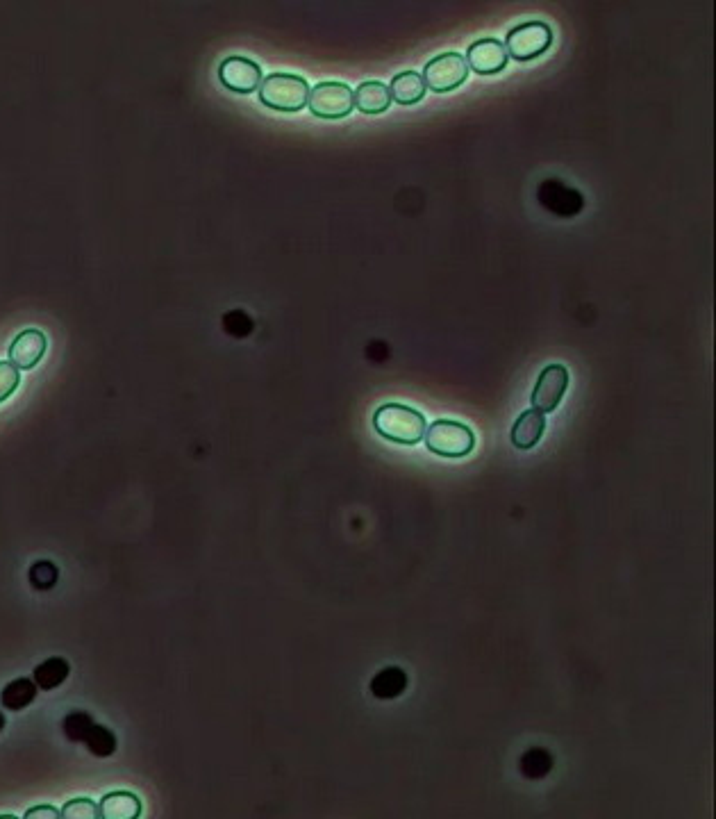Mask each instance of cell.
I'll return each instance as SVG.
<instances>
[{
    "label": "cell",
    "mask_w": 716,
    "mask_h": 819,
    "mask_svg": "<svg viewBox=\"0 0 716 819\" xmlns=\"http://www.w3.org/2000/svg\"><path fill=\"white\" fill-rule=\"evenodd\" d=\"M373 428H376V433L382 440L401 446H414L423 440L428 424L426 417L419 410L410 408V405L385 403L373 415Z\"/></svg>",
    "instance_id": "obj_1"
},
{
    "label": "cell",
    "mask_w": 716,
    "mask_h": 819,
    "mask_svg": "<svg viewBox=\"0 0 716 819\" xmlns=\"http://www.w3.org/2000/svg\"><path fill=\"white\" fill-rule=\"evenodd\" d=\"M260 103L269 110L294 114L301 112L310 98V85L296 73H271L260 85Z\"/></svg>",
    "instance_id": "obj_2"
},
{
    "label": "cell",
    "mask_w": 716,
    "mask_h": 819,
    "mask_svg": "<svg viewBox=\"0 0 716 819\" xmlns=\"http://www.w3.org/2000/svg\"><path fill=\"white\" fill-rule=\"evenodd\" d=\"M426 446L430 453L441 455V458H464L476 446V435L473 428L453 419H439L426 428Z\"/></svg>",
    "instance_id": "obj_3"
},
{
    "label": "cell",
    "mask_w": 716,
    "mask_h": 819,
    "mask_svg": "<svg viewBox=\"0 0 716 819\" xmlns=\"http://www.w3.org/2000/svg\"><path fill=\"white\" fill-rule=\"evenodd\" d=\"M553 46V30L544 21H528L514 26L505 37L507 57L516 62H532L546 55Z\"/></svg>",
    "instance_id": "obj_4"
},
{
    "label": "cell",
    "mask_w": 716,
    "mask_h": 819,
    "mask_svg": "<svg viewBox=\"0 0 716 819\" xmlns=\"http://www.w3.org/2000/svg\"><path fill=\"white\" fill-rule=\"evenodd\" d=\"M307 107H310L316 119H346L355 110L353 89L346 82H319L314 89H310Z\"/></svg>",
    "instance_id": "obj_5"
},
{
    "label": "cell",
    "mask_w": 716,
    "mask_h": 819,
    "mask_svg": "<svg viewBox=\"0 0 716 819\" xmlns=\"http://www.w3.org/2000/svg\"><path fill=\"white\" fill-rule=\"evenodd\" d=\"M421 78L426 82V89H432L435 94H448L469 78V64L460 53H441L426 64Z\"/></svg>",
    "instance_id": "obj_6"
},
{
    "label": "cell",
    "mask_w": 716,
    "mask_h": 819,
    "mask_svg": "<svg viewBox=\"0 0 716 819\" xmlns=\"http://www.w3.org/2000/svg\"><path fill=\"white\" fill-rule=\"evenodd\" d=\"M566 390H569V369L564 364H548L532 390V408L539 410L541 415H548V412L557 410Z\"/></svg>",
    "instance_id": "obj_7"
},
{
    "label": "cell",
    "mask_w": 716,
    "mask_h": 819,
    "mask_svg": "<svg viewBox=\"0 0 716 819\" xmlns=\"http://www.w3.org/2000/svg\"><path fill=\"white\" fill-rule=\"evenodd\" d=\"M219 80L223 87L235 91V94L248 96L262 85V66L248 60V57L232 55L219 64Z\"/></svg>",
    "instance_id": "obj_8"
},
{
    "label": "cell",
    "mask_w": 716,
    "mask_h": 819,
    "mask_svg": "<svg viewBox=\"0 0 716 819\" xmlns=\"http://www.w3.org/2000/svg\"><path fill=\"white\" fill-rule=\"evenodd\" d=\"M464 60L478 76H496V73L505 71L510 57H507L505 44H501L498 39H480L469 46Z\"/></svg>",
    "instance_id": "obj_9"
},
{
    "label": "cell",
    "mask_w": 716,
    "mask_h": 819,
    "mask_svg": "<svg viewBox=\"0 0 716 819\" xmlns=\"http://www.w3.org/2000/svg\"><path fill=\"white\" fill-rule=\"evenodd\" d=\"M48 349V339L37 328H28L14 337V342L10 344V362L16 369H35L41 362V358L46 355Z\"/></svg>",
    "instance_id": "obj_10"
},
{
    "label": "cell",
    "mask_w": 716,
    "mask_h": 819,
    "mask_svg": "<svg viewBox=\"0 0 716 819\" xmlns=\"http://www.w3.org/2000/svg\"><path fill=\"white\" fill-rule=\"evenodd\" d=\"M544 430H546V415H541V412L535 408L521 412V417L514 421L512 433H510L512 444L521 451L535 449L537 442L541 440V435H544Z\"/></svg>",
    "instance_id": "obj_11"
},
{
    "label": "cell",
    "mask_w": 716,
    "mask_h": 819,
    "mask_svg": "<svg viewBox=\"0 0 716 819\" xmlns=\"http://www.w3.org/2000/svg\"><path fill=\"white\" fill-rule=\"evenodd\" d=\"M353 101H355L357 110H360L362 114H371L373 117V114H382L389 110L391 94L385 82L369 80V82H362V85L353 91Z\"/></svg>",
    "instance_id": "obj_12"
},
{
    "label": "cell",
    "mask_w": 716,
    "mask_h": 819,
    "mask_svg": "<svg viewBox=\"0 0 716 819\" xmlns=\"http://www.w3.org/2000/svg\"><path fill=\"white\" fill-rule=\"evenodd\" d=\"M101 817L103 819H137L141 817V799L135 792L116 790L105 794L101 799Z\"/></svg>",
    "instance_id": "obj_13"
},
{
    "label": "cell",
    "mask_w": 716,
    "mask_h": 819,
    "mask_svg": "<svg viewBox=\"0 0 716 819\" xmlns=\"http://www.w3.org/2000/svg\"><path fill=\"white\" fill-rule=\"evenodd\" d=\"M391 103L398 105H416L426 96V82L416 71H403L394 76L389 85Z\"/></svg>",
    "instance_id": "obj_14"
},
{
    "label": "cell",
    "mask_w": 716,
    "mask_h": 819,
    "mask_svg": "<svg viewBox=\"0 0 716 819\" xmlns=\"http://www.w3.org/2000/svg\"><path fill=\"white\" fill-rule=\"evenodd\" d=\"M37 683L30 681V678H16V681L7 683L3 692H0V703L3 708L12 710V713H19V710L28 708L37 697Z\"/></svg>",
    "instance_id": "obj_15"
},
{
    "label": "cell",
    "mask_w": 716,
    "mask_h": 819,
    "mask_svg": "<svg viewBox=\"0 0 716 819\" xmlns=\"http://www.w3.org/2000/svg\"><path fill=\"white\" fill-rule=\"evenodd\" d=\"M407 688V674L401 667H387L382 672L376 674V678L371 681V692L376 699L389 701L401 697Z\"/></svg>",
    "instance_id": "obj_16"
},
{
    "label": "cell",
    "mask_w": 716,
    "mask_h": 819,
    "mask_svg": "<svg viewBox=\"0 0 716 819\" xmlns=\"http://www.w3.org/2000/svg\"><path fill=\"white\" fill-rule=\"evenodd\" d=\"M69 672H71V667L64 658H48L39 667H35L32 681L37 683L39 690L48 692V690L60 688V685L66 681V676H69Z\"/></svg>",
    "instance_id": "obj_17"
},
{
    "label": "cell",
    "mask_w": 716,
    "mask_h": 819,
    "mask_svg": "<svg viewBox=\"0 0 716 819\" xmlns=\"http://www.w3.org/2000/svg\"><path fill=\"white\" fill-rule=\"evenodd\" d=\"M82 742L87 744V749L96 758H110L116 751V735L110 731V728H105L96 722L89 728V733L85 735V740Z\"/></svg>",
    "instance_id": "obj_18"
},
{
    "label": "cell",
    "mask_w": 716,
    "mask_h": 819,
    "mask_svg": "<svg viewBox=\"0 0 716 819\" xmlns=\"http://www.w3.org/2000/svg\"><path fill=\"white\" fill-rule=\"evenodd\" d=\"M553 187L557 189V180H553ZM539 196H548V198L555 196V198H557V203L551 205V212H555V214H578V212L582 210V205H585V201H582V198L576 194V189L566 187V192H564V196H562V194L553 192L548 182H544V185H541Z\"/></svg>",
    "instance_id": "obj_19"
},
{
    "label": "cell",
    "mask_w": 716,
    "mask_h": 819,
    "mask_svg": "<svg viewBox=\"0 0 716 819\" xmlns=\"http://www.w3.org/2000/svg\"><path fill=\"white\" fill-rule=\"evenodd\" d=\"M91 726H94V719H91V715H87V713H80V710H76V713L66 715V717H64V724H62L64 735H66V738H69L71 742H82V740H85V735L89 733Z\"/></svg>",
    "instance_id": "obj_20"
},
{
    "label": "cell",
    "mask_w": 716,
    "mask_h": 819,
    "mask_svg": "<svg viewBox=\"0 0 716 819\" xmlns=\"http://www.w3.org/2000/svg\"><path fill=\"white\" fill-rule=\"evenodd\" d=\"M21 383L19 369L10 360H0V403H5Z\"/></svg>",
    "instance_id": "obj_21"
},
{
    "label": "cell",
    "mask_w": 716,
    "mask_h": 819,
    "mask_svg": "<svg viewBox=\"0 0 716 819\" xmlns=\"http://www.w3.org/2000/svg\"><path fill=\"white\" fill-rule=\"evenodd\" d=\"M64 819H98L101 817V808H98L91 799H73L62 808Z\"/></svg>",
    "instance_id": "obj_22"
},
{
    "label": "cell",
    "mask_w": 716,
    "mask_h": 819,
    "mask_svg": "<svg viewBox=\"0 0 716 819\" xmlns=\"http://www.w3.org/2000/svg\"><path fill=\"white\" fill-rule=\"evenodd\" d=\"M30 583L37 587V590H48V587H53L57 583V567L53 562H35L30 569Z\"/></svg>",
    "instance_id": "obj_23"
},
{
    "label": "cell",
    "mask_w": 716,
    "mask_h": 819,
    "mask_svg": "<svg viewBox=\"0 0 716 819\" xmlns=\"http://www.w3.org/2000/svg\"><path fill=\"white\" fill-rule=\"evenodd\" d=\"M523 769H526V776H544L551 769V756H548V751H530L523 758Z\"/></svg>",
    "instance_id": "obj_24"
},
{
    "label": "cell",
    "mask_w": 716,
    "mask_h": 819,
    "mask_svg": "<svg viewBox=\"0 0 716 819\" xmlns=\"http://www.w3.org/2000/svg\"><path fill=\"white\" fill-rule=\"evenodd\" d=\"M37 817H51V819H57V817H62V813L57 808H53V806H35V808H30L28 813H26V819H37Z\"/></svg>",
    "instance_id": "obj_25"
},
{
    "label": "cell",
    "mask_w": 716,
    "mask_h": 819,
    "mask_svg": "<svg viewBox=\"0 0 716 819\" xmlns=\"http://www.w3.org/2000/svg\"><path fill=\"white\" fill-rule=\"evenodd\" d=\"M3 728H5V715L0 713V731H3Z\"/></svg>",
    "instance_id": "obj_26"
}]
</instances>
